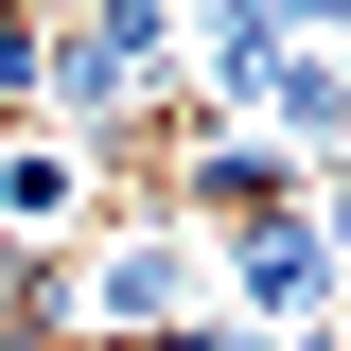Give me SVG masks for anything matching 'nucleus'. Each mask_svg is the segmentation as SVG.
I'll return each mask as SVG.
<instances>
[{
    "instance_id": "obj_1",
    "label": "nucleus",
    "mask_w": 351,
    "mask_h": 351,
    "mask_svg": "<svg viewBox=\"0 0 351 351\" xmlns=\"http://www.w3.org/2000/svg\"><path fill=\"white\" fill-rule=\"evenodd\" d=\"M211 316V246L158 211V176H123L106 193V246L71 263V334L88 351H158V334H193Z\"/></svg>"
},
{
    "instance_id": "obj_2",
    "label": "nucleus",
    "mask_w": 351,
    "mask_h": 351,
    "mask_svg": "<svg viewBox=\"0 0 351 351\" xmlns=\"http://www.w3.org/2000/svg\"><path fill=\"white\" fill-rule=\"evenodd\" d=\"M88 193H106V158H88V141H53V123L0 141V246L53 263V228H88Z\"/></svg>"
}]
</instances>
